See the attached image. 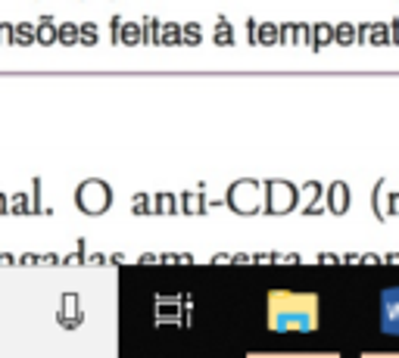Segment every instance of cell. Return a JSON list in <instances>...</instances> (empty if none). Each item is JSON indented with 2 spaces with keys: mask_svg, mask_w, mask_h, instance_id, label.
I'll return each mask as SVG.
<instances>
[{
  "mask_svg": "<svg viewBox=\"0 0 399 358\" xmlns=\"http://www.w3.org/2000/svg\"><path fill=\"white\" fill-rule=\"evenodd\" d=\"M315 308H318L315 296H296V293H284V290L271 293V299H268L274 330H315V324H318Z\"/></svg>",
  "mask_w": 399,
  "mask_h": 358,
  "instance_id": "6da1fadb",
  "label": "cell"
}]
</instances>
